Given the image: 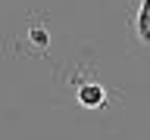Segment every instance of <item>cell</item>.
<instances>
[{
    "label": "cell",
    "mask_w": 150,
    "mask_h": 140,
    "mask_svg": "<svg viewBox=\"0 0 150 140\" xmlns=\"http://www.w3.org/2000/svg\"><path fill=\"white\" fill-rule=\"evenodd\" d=\"M75 97H78V106H84V109H100L103 103H106V87L97 84V81H88V84L78 87Z\"/></svg>",
    "instance_id": "obj_1"
},
{
    "label": "cell",
    "mask_w": 150,
    "mask_h": 140,
    "mask_svg": "<svg viewBox=\"0 0 150 140\" xmlns=\"http://www.w3.org/2000/svg\"><path fill=\"white\" fill-rule=\"evenodd\" d=\"M138 34L144 44H150V9H138Z\"/></svg>",
    "instance_id": "obj_2"
},
{
    "label": "cell",
    "mask_w": 150,
    "mask_h": 140,
    "mask_svg": "<svg viewBox=\"0 0 150 140\" xmlns=\"http://www.w3.org/2000/svg\"><path fill=\"white\" fill-rule=\"evenodd\" d=\"M31 44L47 47V31H44V28H31Z\"/></svg>",
    "instance_id": "obj_3"
}]
</instances>
